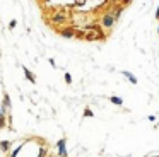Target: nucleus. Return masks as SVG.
<instances>
[{"mask_svg": "<svg viewBox=\"0 0 159 157\" xmlns=\"http://www.w3.org/2000/svg\"><path fill=\"white\" fill-rule=\"evenodd\" d=\"M122 10H123V7H118V9H116V12H115V17H116V19L120 17V14H122Z\"/></svg>", "mask_w": 159, "mask_h": 157, "instance_id": "obj_13", "label": "nucleus"}, {"mask_svg": "<svg viewBox=\"0 0 159 157\" xmlns=\"http://www.w3.org/2000/svg\"><path fill=\"white\" fill-rule=\"evenodd\" d=\"M5 127V118H0V128H3Z\"/></svg>", "mask_w": 159, "mask_h": 157, "instance_id": "obj_16", "label": "nucleus"}, {"mask_svg": "<svg viewBox=\"0 0 159 157\" xmlns=\"http://www.w3.org/2000/svg\"><path fill=\"white\" fill-rule=\"evenodd\" d=\"M84 38H86V39H89V41H92V39H98V38H104V34L101 32V29H96V31L86 32V34H84Z\"/></svg>", "mask_w": 159, "mask_h": 157, "instance_id": "obj_3", "label": "nucleus"}, {"mask_svg": "<svg viewBox=\"0 0 159 157\" xmlns=\"http://www.w3.org/2000/svg\"><path fill=\"white\" fill-rule=\"evenodd\" d=\"M115 22H116V17H115V14H113V12L104 14V15H103V19H101V24H103L104 27H111Z\"/></svg>", "mask_w": 159, "mask_h": 157, "instance_id": "obj_1", "label": "nucleus"}, {"mask_svg": "<svg viewBox=\"0 0 159 157\" xmlns=\"http://www.w3.org/2000/svg\"><path fill=\"white\" fill-rule=\"evenodd\" d=\"M0 118H5V116H3V109H2V108H0Z\"/></svg>", "mask_w": 159, "mask_h": 157, "instance_id": "obj_18", "label": "nucleus"}, {"mask_svg": "<svg viewBox=\"0 0 159 157\" xmlns=\"http://www.w3.org/2000/svg\"><path fill=\"white\" fill-rule=\"evenodd\" d=\"M149 157H158V156H149Z\"/></svg>", "mask_w": 159, "mask_h": 157, "instance_id": "obj_20", "label": "nucleus"}, {"mask_svg": "<svg viewBox=\"0 0 159 157\" xmlns=\"http://www.w3.org/2000/svg\"><path fill=\"white\" fill-rule=\"evenodd\" d=\"M156 17H158V19H159V9H158V12H156Z\"/></svg>", "mask_w": 159, "mask_h": 157, "instance_id": "obj_19", "label": "nucleus"}, {"mask_svg": "<svg viewBox=\"0 0 159 157\" xmlns=\"http://www.w3.org/2000/svg\"><path fill=\"white\" fill-rule=\"evenodd\" d=\"M84 115H86V116H92V111H91V109H86V113H84Z\"/></svg>", "mask_w": 159, "mask_h": 157, "instance_id": "obj_17", "label": "nucleus"}, {"mask_svg": "<svg viewBox=\"0 0 159 157\" xmlns=\"http://www.w3.org/2000/svg\"><path fill=\"white\" fill-rule=\"evenodd\" d=\"M65 82H67V84H70V82H72V77H70V74H65Z\"/></svg>", "mask_w": 159, "mask_h": 157, "instance_id": "obj_14", "label": "nucleus"}, {"mask_svg": "<svg viewBox=\"0 0 159 157\" xmlns=\"http://www.w3.org/2000/svg\"><path fill=\"white\" fill-rule=\"evenodd\" d=\"M22 70H24V75H26V79H27L29 82H34V75L31 74V70H29V68H26V67H22Z\"/></svg>", "mask_w": 159, "mask_h": 157, "instance_id": "obj_8", "label": "nucleus"}, {"mask_svg": "<svg viewBox=\"0 0 159 157\" xmlns=\"http://www.w3.org/2000/svg\"><path fill=\"white\" fill-rule=\"evenodd\" d=\"M111 103H113V104H116V106H122V104H123L122 97H111Z\"/></svg>", "mask_w": 159, "mask_h": 157, "instance_id": "obj_11", "label": "nucleus"}, {"mask_svg": "<svg viewBox=\"0 0 159 157\" xmlns=\"http://www.w3.org/2000/svg\"><path fill=\"white\" fill-rule=\"evenodd\" d=\"M57 149H58V156H60V157H67V149H65V138L58 140V144H57Z\"/></svg>", "mask_w": 159, "mask_h": 157, "instance_id": "obj_4", "label": "nucleus"}, {"mask_svg": "<svg viewBox=\"0 0 159 157\" xmlns=\"http://www.w3.org/2000/svg\"><path fill=\"white\" fill-rule=\"evenodd\" d=\"M2 109L5 111V109H10V96L5 92L3 94V101H2Z\"/></svg>", "mask_w": 159, "mask_h": 157, "instance_id": "obj_5", "label": "nucleus"}, {"mask_svg": "<svg viewBox=\"0 0 159 157\" xmlns=\"http://www.w3.org/2000/svg\"><path fill=\"white\" fill-rule=\"evenodd\" d=\"M62 36L63 38H74V36H77V32L74 29H63L62 31Z\"/></svg>", "mask_w": 159, "mask_h": 157, "instance_id": "obj_6", "label": "nucleus"}, {"mask_svg": "<svg viewBox=\"0 0 159 157\" xmlns=\"http://www.w3.org/2000/svg\"><path fill=\"white\" fill-rule=\"evenodd\" d=\"M38 157H46V150H45L43 147L39 149V152H38Z\"/></svg>", "mask_w": 159, "mask_h": 157, "instance_id": "obj_12", "label": "nucleus"}, {"mask_svg": "<svg viewBox=\"0 0 159 157\" xmlns=\"http://www.w3.org/2000/svg\"><path fill=\"white\" fill-rule=\"evenodd\" d=\"M123 75H125V77H127V79H128V80H130L132 84H137V79H135V77H134V75H132L130 72H123Z\"/></svg>", "mask_w": 159, "mask_h": 157, "instance_id": "obj_9", "label": "nucleus"}, {"mask_svg": "<svg viewBox=\"0 0 159 157\" xmlns=\"http://www.w3.org/2000/svg\"><path fill=\"white\" fill-rule=\"evenodd\" d=\"M22 147H24V144H22V145H19V147H15V149H14V152L10 154V157H17V156H19V152L22 150Z\"/></svg>", "mask_w": 159, "mask_h": 157, "instance_id": "obj_10", "label": "nucleus"}, {"mask_svg": "<svg viewBox=\"0 0 159 157\" xmlns=\"http://www.w3.org/2000/svg\"><path fill=\"white\" fill-rule=\"evenodd\" d=\"M158 32H159V27H158Z\"/></svg>", "mask_w": 159, "mask_h": 157, "instance_id": "obj_21", "label": "nucleus"}, {"mask_svg": "<svg viewBox=\"0 0 159 157\" xmlns=\"http://www.w3.org/2000/svg\"><path fill=\"white\" fill-rule=\"evenodd\" d=\"M50 21H51L53 24H63V22H67V14H65V10H60L58 14H53Z\"/></svg>", "mask_w": 159, "mask_h": 157, "instance_id": "obj_2", "label": "nucleus"}, {"mask_svg": "<svg viewBox=\"0 0 159 157\" xmlns=\"http://www.w3.org/2000/svg\"><path fill=\"white\" fill-rule=\"evenodd\" d=\"M10 145H12V144H10L9 140H2V142H0V150H2V152H7V150H10Z\"/></svg>", "mask_w": 159, "mask_h": 157, "instance_id": "obj_7", "label": "nucleus"}, {"mask_svg": "<svg viewBox=\"0 0 159 157\" xmlns=\"http://www.w3.org/2000/svg\"><path fill=\"white\" fill-rule=\"evenodd\" d=\"M15 24H17L15 21H10V24H9V27H10V29H14V27H15Z\"/></svg>", "mask_w": 159, "mask_h": 157, "instance_id": "obj_15", "label": "nucleus"}]
</instances>
